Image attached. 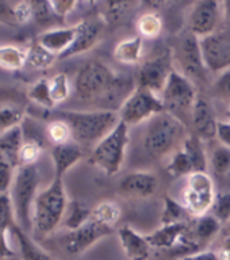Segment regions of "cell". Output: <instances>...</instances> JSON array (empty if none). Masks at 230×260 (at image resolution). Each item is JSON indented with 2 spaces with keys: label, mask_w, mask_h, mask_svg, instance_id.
<instances>
[{
  "label": "cell",
  "mask_w": 230,
  "mask_h": 260,
  "mask_svg": "<svg viewBox=\"0 0 230 260\" xmlns=\"http://www.w3.org/2000/svg\"><path fill=\"white\" fill-rule=\"evenodd\" d=\"M162 111H166V107L158 93L136 87L123 101L118 114L119 119L130 127L140 125L142 122H148L150 118Z\"/></svg>",
  "instance_id": "7"
},
{
  "label": "cell",
  "mask_w": 230,
  "mask_h": 260,
  "mask_svg": "<svg viewBox=\"0 0 230 260\" xmlns=\"http://www.w3.org/2000/svg\"><path fill=\"white\" fill-rule=\"evenodd\" d=\"M158 190V178L153 172L136 171L130 172L119 183V192L133 198H149Z\"/></svg>",
  "instance_id": "16"
},
{
  "label": "cell",
  "mask_w": 230,
  "mask_h": 260,
  "mask_svg": "<svg viewBox=\"0 0 230 260\" xmlns=\"http://www.w3.org/2000/svg\"><path fill=\"white\" fill-rule=\"evenodd\" d=\"M27 49L15 45H0V67L7 71H18L26 67Z\"/></svg>",
  "instance_id": "27"
},
{
  "label": "cell",
  "mask_w": 230,
  "mask_h": 260,
  "mask_svg": "<svg viewBox=\"0 0 230 260\" xmlns=\"http://www.w3.org/2000/svg\"><path fill=\"white\" fill-rule=\"evenodd\" d=\"M60 119L68 123L72 130V140L80 146H95L121 121L118 111L111 109L64 111L60 114Z\"/></svg>",
  "instance_id": "2"
},
{
  "label": "cell",
  "mask_w": 230,
  "mask_h": 260,
  "mask_svg": "<svg viewBox=\"0 0 230 260\" xmlns=\"http://www.w3.org/2000/svg\"><path fill=\"white\" fill-rule=\"evenodd\" d=\"M172 71V57L168 52L161 53L140 65L137 73V87L149 89L154 93L162 92Z\"/></svg>",
  "instance_id": "13"
},
{
  "label": "cell",
  "mask_w": 230,
  "mask_h": 260,
  "mask_svg": "<svg viewBox=\"0 0 230 260\" xmlns=\"http://www.w3.org/2000/svg\"><path fill=\"white\" fill-rule=\"evenodd\" d=\"M77 6H79V3L73 2V0H56V2H50L53 14L57 18H60V19H64L65 16L68 15L69 12H72Z\"/></svg>",
  "instance_id": "46"
},
{
  "label": "cell",
  "mask_w": 230,
  "mask_h": 260,
  "mask_svg": "<svg viewBox=\"0 0 230 260\" xmlns=\"http://www.w3.org/2000/svg\"><path fill=\"white\" fill-rule=\"evenodd\" d=\"M11 233L15 236L16 241L19 244V252L23 260H54L18 223L12 228Z\"/></svg>",
  "instance_id": "25"
},
{
  "label": "cell",
  "mask_w": 230,
  "mask_h": 260,
  "mask_svg": "<svg viewBox=\"0 0 230 260\" xmlns=\"http://www.w3.org/2000/svg\"><path fill=\"white\" fill-rule=\"evenodd\" d=\"M7 231H0V260H8L15 256V251L12 249Z\"/></svg>",
  "instance_id": "47"
},
{
  "label": "cell",
  "mask_w": 230,
  "mask_h": 260,
  "mask_svg": "<svg viewBox=\"0 0 230 260\" xmlns=\"http://www.w3.org/2000/svg\"><path fill=\"white\" fill-rule=\"evenodd\" d=\"M75 37H76V24L71 26V27H58L48 30V31L42 32L37 41L58 58L61 54H64L71 48V45L75 41Z\"/></svg>",
  "instance_id": "21"
},
{
  "label": "cell",
  "mask_w": 230,
  "mask_h": 260,
  "mask_svg": "<svg viewBox=\"0 0 230 260\" xmlns=\"http://www.w3.org/2000/svg\"><path fill=\"white\" fill-rule=\"evenodd\" d=\"M67 211H68V214L65 219V226L68 228L69 231H75L77 228L83 226L92 217V209L85 206L80 201H72L68 205Z\"/></svg>",
  "instance_id": "31"
},
{
  "label": "cell",
  "mask_w": 230,
  "mask_h": 260,
  "mask_svg": "<svg viewBox=\"0 0 230 260\" xmlns=\"http://www.w3.org/2000/svg\"><path fill=\"white\" fill-rule=\"evenodd\" d=\"M222 19V3L215 0H201L191 7L188 14V31L205 38L219 30Z\"/></svg>",
  "instance_id": "11"
},
{
  "label": "cell",
  "mask_w": 230,
  "mask_h": 260,
  "mask_svg": "<svg viewBox=\"0 0 230 260\" xmlns=\"http://www.w3.org/2000/svg\"><path fill=\"white\" fill-rule=\"evenodd\" d=\"M23 144L22 126H16L14 129L0 134V153L8 158L16 168L19 167V152Z\"/></svg>",
  "instance_id": "23"
},
{
  "label": "cell",
  "mask_w": 230,
  "mask_h": 260,
  "mask_svg": "<svg viewBox=\"0 0 230 260\" xmlns=\"http://www.w3.org/2000/svg\"><path fill=\"white\" fill-rule=\"evenodd\" d=\"M50 154L54 167V178L60 179L64 178V175L84 157L83 148L75 141L61 144V145H53Z\"/></svg>",
  "instance_id": "19"
},
{
  "label": "cell",
  "mask_w": 230,
  "mask_h": 260,
  "mask_svg": "<svg viewBox=\"0 0 230 260\" xmlns=\"http://www.w3.org/2000/svg\"><path fill=\"white\" fill-rule=\"evenodd\" d=\"M114 229L106 225L96 222L95 219H89L83 226L77 228L75 231H69L64 236L62 244L65 251L71 255H80L83 252L95 245L97 241L105 239L107 236L113 235Z\"/></svg>",
  "instance_id": "14"
},
{
  "label": "cell",
  "mask_w": 230,
  "mask_h": 260,
  "mask_svg": "<svg viewBox=\"0 0 230 260\" xmlns=\"http://www.w3.org/2000/svg\"><path fill=\"white\" fill-rule=\"evenodd\" d=\"M46 133H48L49 140L54 145H61V144L72 141V130H71L68 123L60 118L49 123L48 127H46Z\"/></svg>",
  "instance_id": "37"
},
{
  "label": "cell",
  "mask_w": 230,
  "mask_h": 260,
  "mask_svg": "<svg viewBox=\"0 0 230 260\" xmlns=\"http://www.w3.org/2000/svg\"><path fill=\"white\" fill-rule=\"evenodd\" d=\"M183 134L184 123L168 111H162L146 122L142 145L146 153L153 157H161L174 149L183 138Z\"/></svg>",
  "instance_id": "4"
},
{
  "label": "cell",
  "mask_w": 230,
  "mask_h": 260,
  "mask_svg": "<svg viewBox=\"0 0 230 260\" xmlns=\"http://www.w3.org/2000/svg\"><path fill=\"white\" fill-rule=\"evenodd\" d=\"M27 96L30 101H32L36 105L44 107V109H53L54 103L50 96V89H49V79L42 77L38 79L36 83H32L27 89Z\"/></svg>",
  "instance_id": "33"
},
{
  "label": "cell",
  "mask_w": 230,
  "mask_h": 260,
  "mask_svg": "<svg viewBox=\"0 0 230 260\" xmlns=\"http://www.w3.org/2000/svg\"><path fill=\"white\" fill-rule=\"evenodd\" d=\"M211 168L219 176H225L230 172V148L219 145L217 146L210 158Z\"/></svg>",
  "instance_id": "39"
},
{
  "label": "cell",
  "mask_w": 230,
  "mask_h": 260,
  "mask_svg": "<svg viewBox=\"0 0 230 260\" xmlns=\"http://www.w3.org/2000/svg\"><path fill=\"white\" fill-rule=\"evenodd\" d=\"M68 209L64 179L54 178L38 192L32 207V232L37 237L50 235L64 218Z\"/></svg>",
  "instance_id": "3"
},
{
  "label": "cell",
  "mask_w": 230,
  "mask_h": 260,
  "mask_svg": "<svg viewBox=\"0 0 230 260\" xmlns=\"http://www.w3.org/2000/svg\"><path fill=\"white\" fill-rule=\"evenodd\" d=\"M49 89H50V96L54 106L60 105L69 98L71 93V84L69 79L65 73H57L52 79H49Z\"/></svg>",
  "instance_id": "35"
},
{
  "label": "cell",
  "mask_w": 230,
  "mask_h": 260,
  "mask_svg": "<svg viewBox=\"0 0 230 260\" xmlns=\"http://www.w3.org/2000/svg\"><path fill=\"white\" fill-rule=\"evenodd\" d=\"M221 225L222 223L214 215L207 213L205 215L196 217L192 222H190V235L198 245L199 243H205L207 240L213 239L221 231Z\"/></svg>",
  "instance_id": "24"
},
{
  "label": "cell",
  "mask_w": 230,
  "mask_h": 260,
  "mask_svg": "<svg viewBox=\"0 0 230 260\" xmlns=\"http://www.w3.org/2000/svg\"><path fill=\"white\" fill-rule=\"evenodd\" d=\"M167 172L172 176V178L178 179L182 176H188V175L194 174V167L192 162L186 154V152L183 149L176 150L174 156L171 157L168 166H167Z\"/></svg>",
  "instance_id": "34"
},
{
  "label": "cell",
  "mask_w": 230,
  "mask_h": 260,
  "mask_svg": "<svg viewBox=\"0 0 230 260\" xmlns=\"http://www.w3.org/2000/svg\"><path fill=\"white\" fill-rule=\"evenodd\" d=\"M118 239L123 253L129 260H149L152 247L146 236L140 235L130 226H122L118 231Z\"/></svg>",
  "instance_id": "18"
},
{
  "label": "cell",
  "mask_w": 230,
  "mask_h": 260,
  "mask_svg": "<svg viewBox=\"0 0 230 260\" xmlns=\"http://www.w3.org/2000/svg\"><path fill=\"white\" fill-rule=\"evenodd\" d=\"M188 225L190 222L161 225L158 229L146 235V240L150 244L152 249L153 248L154 249H172L178 244H180L188 231Z\"/></svg>",
  "instance_id": "20"
},
{
  "label": "cell",
  "mask_w": 230,
  "mask_h": 260,
  "mask_svg": "<svg viewBox=\"0 0 230 260\" xmlns=\"http://www.w3.org/2000/svg\"><path fill=\"white\" fill-rule=\"evenodd\" d=\"M182 149L186 152L188 158L192 162L195 172H206L207 168V157L203 148V141L194 133L188 134L183 140Z\"/></svg>",
  "instance_id": "26"
},
{
  "label": "cell",
  "mask_w": 230,
  "mask_h": 260,
  "mask_svg": "<svg viewBox=\"0 0 230 260\" xmlns=\"http://www.w3.org/2000/svg\"><path fill=\"white\" fill-rule=\"evenodd\" d=\"M162 19L157 12H145L137 20L138 36L144 38H157L162 31Z\"/></svg>",
  "instance_id": "30"
},
{
  "label": "cell",
  "mask_w": 230,
  "mask_h": 260,
  "mask_svg": "<svg viewBox=\"0 0 230 260\" xmlns=\"http://www.w3.org/2000/svg\"><path fill=\"white\" fill-rule=\"evenodd\" d=\"M129 140V126L119 121L113 132L93 146L89 161L107 176H115L123 166Z\"/></svg>",
  "instance_id": "6"
},
{
  "label": "cell",
  "mask_w": 230,
  "mask_h": 260,
  "mask_svg": "<svg viewBox=\"0 0 230 260\" xmlns=\"http://www.w3.org/2000/svg\"><path fill=\"white\" fill-rule=\"evenodd\" d=\"M182 260H219L217 251L213 249H203V251L192 252L190 255H186Z\"/></svg>",
  "instance_id": "51"
},
{
  "label": "cell",
  "mask_w": 230,
  "mask_h": 260,
  "mask_svg": "<svg viewBox=\"0 0 230 260\" xmlns=\"http://www.w3.org/2000/svg\"><path fill=\"white\" fill-rule=\"evenodd\" d=\"M107 6H109V11H107V14H109V19L118 20L119 18L123 16V14L127 12L126 8L130 7L132 3H109Z\"/></svg>",
  "instance_id": "50"
},
{
  "label": "cell",
  "mask_w": 230,
  "mask_h": 260,
  "mask_svg": "<svg viewBox=\"0 0 230 260\" xmlns=\"http://www.w3.org/2000/svg\"><path fill=\"white\" fill-rule=\"evenodd\" d=\"M222 20L223 27H226L230 30V0L222 2Z\"/></svg>",
  "instance_id": "53"
},
{
  "label": "cell",
  "mask_w": 230,
  "mask_h": 260,
  "mask_svg": "<svg viewBox=\"0 0 230 260\" xmlns=\"http://www.w3.org/2000/svg\"><path fill=\"white\" fill-rule=\"evenodd\" d=\"M227 115H229V122H230V109H229V113H227Z\"/></svg>",
  "instance_id": "54"
},
{
  "label": "cell",
  "mask_w": 230,
  "mask_h": 260,
  "mask_svg": "<svg viewBox=\"0 0 230 260\" xmlns=\"http://www.w3.org/2000/svg\"><path fill=\"white\" fill-rule=\"evenodd\" d=\"M32 8V19L38 23H45L52 16H54L50 7V2H30Z\"/></svg>",
  "instance_id": "43"
},
{
  "label": "cell",
  "mask_w": 230,
  "mask_h": 260,
  "mask_svg": "<svg viewBox=\"0 0 230 260\" xmlns=\"http://www.w3.org/2000/svg\"><path fill=\"white\" fill-rule=\"evenodd\" d=\"M144 40L140 36L119 41L114 48V58L125 65L138 64L142 57Z\"/></svg>",
  "instance_id": "22"
},
{
  "label": "cell",
  "mask_w": 230,
  "mask_h": 260,
  "mask_svg": "<svg viewBox=\"0 0 230 260\" xmlns=\"http://www.w3.org/2000/svg\"><path fill=\"white\" fill-rule=\"evenodd\" d=\"M15 225V211H14V206H12L10 192L0 195V231L11 232Z\"/></svg>",
  "instance_id": "38"
},
{
  "label": "cell",
  "mask_w": 230,
  "mask_h": 260,
  "mask_svg": "<svg viewBox=\"0 0 230 260\" xmlns=\"http://www.w3.org/2000/svg\"><path fill=\"white\" fill-rule=\"evenodd\" d=\"M190 217L191 214L187 211L186 207L183 206V203L176 202L171 197H166L164 210L161 214V225L190 222Z\"/></svg>",
  "instance_id": "32"
},
{
  "label": "cell",
  "mask_w": 230,
  "mask_h": 260,
  "mask_svg": "<svg viewBox=\"0 0 230 260\" xmlns=\"http://www.w3.org/2000/svg\"><path fill=\"white\" fill-rule=\"evenodd\" d=\"M214 92L225 101H230V69L219 73V77L214 83Z\"/></svg>",
  "instance_id": "45"
},
{
  "label": "cell",
  "mask_w": 230,
  "mask_h": 260,
  "mask_svg": "<svg viewBox=\"0 0 230 260\" xmlns=\"http://www.w3.org/2000/svg\"><path fill=\"white\" fill-rule=\"evenodd\" d=\"M122 215L121 207L118 206V203L113 201H105L92 209V217L96 222L106 225V226L114 228V225L119 221Z\"/></svg>",
  "instance_id": "29"
},
{
  "label": "cell",
  "mask_w": 230,
  "mask_h": 260,
  "mask_svg": "<svg viewBox=\"0 0 230 260\" xmlns=\"http://www.w3.org/2000/svg\"><path fill=\"white\" fill-rule=\"evenodd\" d=\"M201 49L207 71L222 73L230 69V30L221 27L201 38Z\"/></svg>",
  "instance_id": "10"
},
{
  "label": "cell",
  "mask_w": 230,
  "mask_h": 260,
  "mask_svg": "<svg viewBox=\"0 0 230 260\" xmlns=\"http://www.w3.org/2000/svg\"><path fill=\"white\" fill-rule=\"evenodd\" d=\"M42 148L38 142H24L19 152V166H36L38 158L41 157Z\"/></svg>",
  "instance_id": "42"
},
{
  "label": "cell",
  "mask_w": 230,
  "mask_h": 260,
  "mask_svg": "<svg viewBox=\"0 0 230 260\" xmlns=\"http://www.w3.org/2000/svg\"><path fill=\"white\" fill-rule=\"evenodd\" d=\"M213 179L207 172H194L186 178V187L183 191V206L191 217H201L211 210L215 199Z\"/></svg>",
  "instance_id": "9"
},
{
  "label": "cell",
  "mask_w": 230,
  "mask_h": 260,
  "mask_svg": "<svg viewBox=\"0 0 230 260\" xmlns=\"http://www.w3.org/2000/svg\"><path fill=\"white\" fill-rule=\"evenodd\" d=\"M175 57L183 68V75L190 77L203 79L207 69L205 65L201 49V40L187 30L178 41Z\"/></svg>",
  "instance_id": "12"
},
{
  "label": "cell",
  "mask_w": 230,
  "mask_h": 260,
  "mask_svg": "<svg viewBox=\"0 0 230 260\" xmlns=\"http://www.w3.org/2000/svg\"><path fill=\"white\" fill-rule=\"evenodd\" d=\"M12 14L16 24L27 23L32 19V8L30 2H20V3L12 4Z\"/></svg>",
  "instance_id": "44"
},
{
  "label": "cell",
  "mask_w": 230,
  "mask_h": 260,
  "mask_svg": "<svg viewBox=\"0 0 230 260\" xmlns=\"http://www.w3.org/2000/svg\"><path fill=\"white\" fill-rule=\"evenodd\" d=\"M215 137L218 138V141L221 142V145L230 148V122L218 121L217 125V134Z\"/></svg>",
  "instance_id": "48"
},
{
  "label": "cell",
  "mask_w": 230,
  "mask_h": 260,
  "mask_svg": "<svg viewBox=\"0 0 230 260\" xmlns=\"http://www.w3.org/2000/svg\"><path fill=\"white\" fill-rule=\"evenodd\" d=\"M0 23L8 24V26H15L16 22L12 14V4L0 2Z\"/></svg>",
  "instance_id": "49"
},
{
  "label": "cell",
  "mask_w": 230,
  "mask_h": 260,
  "mask_svg": "<svg viewBox=\"0 0 230 260\" xmlns=\"http://www.w3.org/2000/svg\"><path fill=\"white\" fill-rule=\"evenodd\" d=\"M102 31H103V22L97 19H84L76 24V37L71 48L61 54L58 58L65 60L69 57L77 56L80 53H85L97 44L101 40Z\"/></svg>",
  "instance_id": "15"
},
{
  "label": "cell",
  "mask_w": 230,
  "mask_h": 260,
  "mask_svg": "<svg viewBox=\"0 0 230 260\" xmlns=\"http://www.w3.org/2000/svg\"><path fill=\"white\" fill-rule=\"evenodd\" d=\"M219 260H230V231L227 232V235L223 237V241L221 244V247L217 249Z\"/></svg>",
  "instance_id": "52"
},
{
  "label": "cell",
  "mask_w": 230,
  "mask_h": 260,
  "mask_svg": "<svg viewBox=\"0 0 230 260\" xmlns=\"http://www.w3.org/2000/svg\"><path fill=\"white\" fill-rule=\"evenodd\" d=\"M23 118V109L16 106H0V134L20 126Z\"/></svg>",
  "instance_id": "36"
},
{
  "label": "cell",
  "mask_w": 230,
  "mask_h": 260,
  "mask_svg": "<svg viewBox=\"0 0 230 260\" xmlns=\"http://www.w3.org/2000/svg\"><path fill=\"white\" fill-rule=\"evenodd\" d=\"M40 174L37 166H19L16 168L10 197L15 211L16 223L24 232L32 229V207L38 195Z\"/></svg>",
  "instance_id": "5"
},
{
  "label": "cell",
  "mask_w": 230,
  "mask_h": 260,
  "mask_svg": "<svg viewBox=\"0 0 230 260\" xmlns=\"http://www.w3.org/2000/svg\"><path fill=\"white\" fill-rule=\"evenodd\" d=\"M57 60V56L45 49L38 41H34L27 48V61L26 67L30 69H46L52 67Z\"/></svg>",
  "instance_id": "28"
},
{
  "label": "cell",
  "mask_w": 230,
  "mask_h": 260,
  "mask_svg": "<svg viewBox=\"0 0 230 260\" xmlns=\"http://www.w3.org/2000/svg\"><path fill=\"white\" fill-rule=\"evenodd\" d=\"M196 98L198 95H196L192 81L186 75L174 69L161 92V99L166 111L171 113L183 122L182 117L184 114L191 117V111L196 102Z\"/></svg>",
  "instance_id": "8"
},
{
  "label": "cell",
  "mask_w": 230,
  "mask_h": 260,
  "mask_svg": "<svg viewBox=\"0 0 230 260\" xmlns=\"http://www.w3.org/2000/svg\"><path fill=\"white\" fill-rule=\"evenodd\" d=\"M190 121L194 127V134L198 136L202 141L215 137L218 121L215 119L210 103L203 98H196V102L191 111Z\"/></svg>",
  "instance_id": "17"
},
{
  "label": "cell",
  "mask_w": 230,
  "mask_h": 260,
  "mask_svg": "<svg viewBox=\"0 0 230 260\" xmlns=\"http://www.w3.org/2000/svg\"><path fill=\"white\" fill-rule=\"evenodd\" d=\"M211 214L221 223L230 222V192L219 191L215 194V199L211 206Z\"/></svg>",
  "instance_id": "40"
},
{
  "label": "cell",
  "mask_w": 230,
  "mask_h": 260,
  "mask_svg": "<svg viewBox=\"0 0 230 260\" xmlns=\"http://www.w3.org/2000/svg\"><path fill=\"white\" fill-rule=\"evenodd\" d=\"M15 172L16 167L0 153V195L10 192Z\"/></svg>",
  "instance_id": "41"
},
{
  "label": "cell",
  "mask_w": 230,
  "mask_h": 260,
  "mask_svg": "<svg viewBox=\"0 0 230 260\" xmlns=\"http://www.w3.org/2000/svg\"><path fill=\"white\" fill-rule=\"evenodd\" d=\"M123 81L111 67L101 60L85 62L75 77V92L81 101L97 102L114 99Z\"/></svg>",
  "instance_id": "1"
}]
</instances>
